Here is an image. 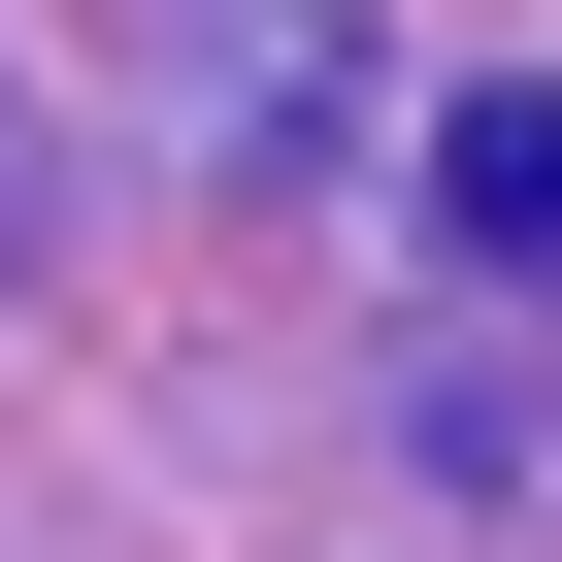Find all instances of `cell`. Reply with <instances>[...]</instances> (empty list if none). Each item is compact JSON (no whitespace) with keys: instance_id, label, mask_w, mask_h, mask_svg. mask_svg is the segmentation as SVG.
I'll return each mask as SVG.
<instances>
[{"instance_id":"6da1fadb","label":"cell","mask_w":562,"mask_h":562,"mask_svg":"<svg viewBox=\"0 0 562 562\" xmlns=\"http://www.w3.org/2000/svg\"><path fill=\"white\" fill-rule=\"evenodd\" d=\"M463 232H562V100H463Z\"/></svg>"}]
</instances>
